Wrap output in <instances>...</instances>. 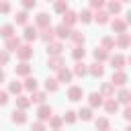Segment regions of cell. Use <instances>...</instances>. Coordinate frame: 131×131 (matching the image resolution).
Returning <instances> with one entry per match:
<instances>
[{
    "instance_id": "cell-1",
    "label": "cell",
    "mask_w": 131,
    "mask_h": 131,
    "mask_svg": "<svg viewBox=\"0 0 131 131\" xmlns=\"http://www.w3.org/2000/svg\"><path fill=\"white\" fill-rule=\"evenodd\" d=\"M127 80H129L127 72H123V70H115V72H113V78H111V84H113V86H119V88H125Z\"/></svg>"
},
{
    "instance_id": "cell-2",
    "label": "cell",
    "mask_w": 131,
    "mask_h": 131,
    "mask_svg": "<svg viewBox=\"0 0 131 131\" xmlns=\"http://www.w3.org/2000/svg\"><path fill=\"white\" fill-rule=\"evenodd\" d=\"M82 98H84V88H82V86H76V84L68 86V100H72V102H80Z\"/></svg>"
},
{
    "instance_id": "cell-3",
    "label": "cell",
    "mask_w": 131,
    "mask_h": 131,
    "mask_svg": "<svg viewBox=\"0 0 131 131\" xmlns=\"http://www.w3.org/2000/svg\"><path fill=\"white\" fill-rule=\"evenodd\" d=\"M23 39L31 45L35 39H39V31H37V27L35 25H25V29H23Z\"/></svg>"
},
{
    "instance_id": "cell-4",
    "label": "cell",
    "mask_w": 131,
    "mask_h": 131,
    "mask_svg": "<svg viewBox=\"0 0 131 131\" xmlns=\"http://www.w3.org/2000/svg\"><path fill=\"white\" fill-rule=\"evenodd\" d=\"M16 57H18V61H29L33 57V45H29V43L20 45L16 49Z\"/></svg>"
},
{
    "instance_id": "cell-5",
    "label": "cell",
    "mask_w": 131,
    "mask_h": 131,
    "mask_svg": "<svg viewBox=\"0 0 131 131\" xmlns=\"http://www.w3.org/2000/svg\"><path fill=\"white\" fill-rule=\"evenodd\" d=\"M35 27H37V31L51 27V16H49L47 12H39V14L35 16Z\"/></svg>"
},
{
    "instance_id": "cell-6",
    "label": "cell",
    "mask_w": 131,
    "mask_h": 131,
    "mask_svg": "<svg viewBox=\"0 0 131 131\" xmlns=\"http://www.w3.org/2000/svg\"><path fill=\"white\" fill-rule=\"evenodd\" d=\"M111 66H113V70H123L125 68V63H127V57L125 55H121V53H115V55H108V59H106Z\"/></svg>"
},
{
    "instance_id": "cell-7",
    "label": "cell",
    "mask_w": 131,
    "mask_h": 131,
    "mask_svg": "<svg viewBox=\"0 0 131 131\" xmlns=\"http://www.w3.org/2000/svg\"><path fill=\"white\" fill-rule=\"evenodd\" d=\"M51 115H53V108L49 104H41L37 108V121H41V123H47L51 119Z\"/></svg>"
},
{
    "instance_id": "cell-8",
    "label": "cell",
    "mask_w": 131,
    "mask_h": 131,
    "mask_svg": "<svg viewBox=\"0 0 131 131\" xmlns=\"http://www.w3.org/2000/svg\"><path fill=\"white\" fill-rule=\"evenodd\" d=\"M113 39H115V45H117L119 49H127V47L131 45V35H129V33H119V35H115Z\"/></svg>"
},
{
    "instance_id": "cell-9",
    "label": "cell",
    "mask_w": 131,
    "mask_h": 131,
    "mask_svg": "<svg viewBox=\"0 0 131 131\" xmlns=\"http://www.w3.org/2000/svg\"><path fill=\"white\" fill-rule=\"evenodd\" d=\"M23 43H20V37H10V39H6V43H4V51L6 53H16V49L20 47Z\"/></svg>"
},
{
    "instance_id": "cell-10",
    "label": "cell",
    "mask_w": 131,
    "mask_h": 131,
    "mask_svg": "<svg viewBox=\"0 0 131 131\" xmlns=\"http://www.w3.org/2000/svg\"><path fill=\"white\" fill-rule=\"evenodd\" d=\"M70 31L72 29H68L66 25H57V27H53V35H55V41H63V39H68L70 37Z\"/></svg>"
},
{
    "instance_id": "cell-11",
    "label": "cell",
    "mask_w": 131,
    "mask_h": 131,
    "mask_svg": "<svg viewBox=\"0 0 131 131\" xmlns=\"http://www.w3.org/2000/svg\"><path fill=\"white\" fill-rule=\"evenodd\" d=\"M45 49H47V55H49V57H55V55H61V53H63L61 41H53V43L45 45Z\"/></svg>"
},
{
    "instance_id": "cell-12",
    "label": "cell",
    "mask_w": 131,
    "mask_h": 131,
    "mask_svg": "<svg viewBox=\"0 0 131 131\" xmlns=\"http://www.w3.org/2000/svg\"><path fill=\"white\" fill-rule=\"evenodd\" d=\"M76 23H78V12H74V10H66V12H63V20H61V25H66L68 29H72Z\"/></svg>"
},
{
    "instance_id": "cell-13",
    "label": "cell",
    "mask_w": 131,
    "mask_h": 131,
    "mask_svg": "<svg viewBox=\"0 0 131 131\" xmlns=\"http://www.w3.org/2000/svg\"><path fill=\"white\" fill-rule=\"evenodd\" d=\"M39 39L45 43V45H49V43H53L55 41V35H53V27H47V29H41L39 31Z\"/></svg>"
},
{
    "instance_id": "cell-14",
    "label": "cell",
    "mask_w": 131,
    "mask_h": 131,
    "mask_svg": "<svg viewBox=\"0 0 131 131\" xmlns=\"http://www.w3.org/2000/svg\"><path fill=\"white\" fill-rule=\"evenodd\" d=\"M111 29H113L117 35H119V33H127V23H125V18H117V16H115V18L111 20Z\"/></svg>"
},
{
    "instance_id": "cell-15",
    "label": "cell",
    "mask_w": 131,
    "mask_h": 131,
    "mask_svg": "<svg viewBox=\"0 0 131 131\" xmlns=\"http://www.w3.org/2000/svg\"><path fill=\"white\" fill-rule=\"evenodd\" d=\"M47 66H49V70H61V68H66V61H63V55H55V57H49L47 59Z\"/></svg>"
},
{
    "instance_id": "cell-16",
    "label": "cell",
    "mask_w": 131,
    "mask_h": 131,
    "mask_svg": "<svg viewBox=\"0 0 131 131\" xmlns=\"http://www.w3.org/2000/svg\"><path fill=\"white\" fill-rule=\"evenodd\" d=\"M88 74H90L92 78H102V76H104V66H102V63L92 61V63L88 66Z\"/></svg>"
},
{
    "instance_id": "cell-17",
    "label": "cell",
    "mask_w": 131,
    "mask_h": 131,
    "mask_svg": "<svg viewBox=\"0 0 131 131\" xmlns=\"http://www.w3.org/2000/svg\"><path fill=\"white\" fill-rule=\"evenodd\" d=\"M72 70L70 68H61V70H57V76H55V80H57V84L61 82V84H66V82H72Z\"/></svg>"
},
{
    "instance_id": "cell-18",
    "label": "cell",
    "mask_w": 131,
    "mask_h": 131,
    "mask_svg": "<svg viewBox=\"0 0 131 131\" xmlns=\"http://www.w3.org/2000/svg\"><path fill=\"white\" fill-rule=\"evenodd\" d=\"M98 94L106 100V98H115V86L111 84V82H104L102 86H100V90H98Z\"/></svg>"
},
{
    "instance_id": "cell-19",
    "label": "cell",
    "mask_w": 131,
    "mask_h": 131,
    "mask_svg": "<svg viewBox=\"0 0 131 131\" xmlns=\"http://www.w3.org/2000/svg\"><path fill=\"white\" fill-rule=\"evenodd\" d=\"M74 45H84V41H86V37H84V33L82 31H78V29H72L70 31V37H68Z\"/></svg>"
},
{
    "instance_id": "cell-20",
    "label": "cell",
    "mask_w": 131,
    "mask_h": 131,
    "mask_svg": "<svg viewBox=\"0 0 131 131\" xmlns=\"http://www.w3.org/2000/svg\"><path fill=\"white\" fill-rule=\"evenodd\" d=\"M14 74L16 76H23V78L31 76V63L29 61H20L18 66H14Z\"/></svg>"
},
{
    "instance_id": "cell-21",
    "label": "cell",
    "mask_w": 131,
    "mask_h": 131,
    "mask_svg": "<svg viewBox=\"0 0 131 131\" xmlns=\"http://www.w3.org/2000/svg\"><path fill=\"white\" fill-rule=\"evenodd\" d=\"M102 102H104V98L98 92H90L88 94V106L90 108H98V106H102Z\"/></svg>"
},
{
    "instance_id": "cell-22",
    "label": "cell",
    "mask_w": 131,
    "mask_h": 131,
    "mask_svg": "<svg viewBox=\"0 0 131 131\" xmlns=\"http://www.w3.org/2000/svg\"><path fill=\"white\" fill-rule=\"evenodd\" d=\"M92 20H96L98 25H106V23H111V14L102 8V10H98V12L92 14Z\"/></svg>"
},
{
    "instance_id": "cell-23",
    "label": "cell",
    "mask_w": 131,
    "mask_h": 131,
    "mask_svg": "<svg viewBox=\"0 0 131 131\" xmlns=\"http://www.w3.org/2000/svg\"><path fill=\"white\" fill-rule=\"evenodd\" d=\"M86 74H88V66H86L84 61H76L74 68H72V76H80V78H84Z\"/></svg>"
},
{
    "instance_id": "cell-24",
    "label": "cell",
    "mask_w": 131,
    "mask_h": 131,
    "mask_svg": "<svg viewBox=\"0 0 131 131\" xmlns=\"http://www.w3.org/2000/svg\"><path fill=\"white\" fill-rule=\"evenodd\" d=\"M115 100H117L119 104H125V106H129V100H131V94H129V90H127V88H121V90L117 92Z\"/></svg>"
},
{
    "instance_id": "cell-25",
    "label": "cell",
    "mask_w": 131,
    "mask_h": 131,
    "mask_svg": "<svg viewBox=\"0 0 131 131\" xmlns=\"http://www.w3.org/2000/svg\"><path fill=\"white\" fill-rule=\"evenodd\" d=\"M45 98H47V92H41V90H35V92H31V96H29V100H31V104L35 102V104H45Z\"/></svg>"
},
{
    "instance_id": "cell-26",
    "label": "cell",
    "mask_w": 131,
    "mask_h": 131,
    "mask_svg": "<svg viewBox=\"0 0 131 131\" xmlns=\"http://www.w3.org/2000/svg\"><path fill=\"white\" fill-rule=\"evenodd\" d=\"M10 119H12V123H14V125H25V123H27V113H25V111H18V108H14Z\"/></svg>"
},
{
    "instance_id": "cell-27",
    "label": "cell",
    "mask_w": 131,
    "mask_h": 131,
    "mask_svg": "<svg viewBox=\"0 0 131 131\" xmlns=\"http://www.w3.org/2000/svg\"><path fill=\"white\" fill-rule=\"evenodd\" d=\"M23 90H27V92H35V90H37V78H35V76H27L25 82H23Z\"/></svg>"
},
{
    "instance_id": "cell-28",
    "label": "cell",
    "mask_w": 131,
    "mask_h": 131,
    "mask_svg": "<svg viewBox=\"0 0 131 131\" xmlns=\"http://www.w3.org/2000/svg\"><path fill=\"white\" fill-rule=\"evenodd\" d=\"M8 94H14V96H18V94H23V82H18L16 78L8 84V90H6Z\"/></svg>"
},
{
    "instance_id": "cell-29",
    "label": "cell",
    "mask_w": 131,
    "mask_h": 131,
    "mask_svg": "<svg viewBox=\"0 0 131 131\" xmlns=\"http://www.w3.org/2000/svg\"><path fill=\"white\" fill-rule=\"evenodd\" d=\"M94 127H96V131H111V121L106 117H98L94 121Z\"/></svg>"
},
{
    "instance_id": "cell-30",
    "label": "cell",
    "mask_w": 131,
    "mask_h": 131,
    "mask_svg": "<svg viewBox=\"0 0 131 131\" xmlns=\"http://www.w3.org/2000/svg\"><path fill=\"white\" fill-rule=\"evenodd\" d=\"M102 106H104V111H106L108 115H113V113L119 111V102H117L115 98H106V100L102 102Z\"/></svg>"
},
{
    "instance_id": "cell-31",
    "label": "cell",
    "mask_w": 131,
    "mask_h": 131,
    "mask_svg": "<svg viewBox=\"0 0 131 131\" xmlns=\"http://www.w3.org/2000/svg\"><path fill=\"white\" fill-rule=\"evenodd\" d=\"M84 55H86L84 45H74V49H72V57H74L76 61H84Z\"/></svg>"
},
{
    "instance_id": "cell-32",
    "label": "cell",
    "mask_w": 131,
    "mask_h": 131,
    "mask_svg": "<svg viewBox=\"0 0 131 131\" xmlns=\"http://www.w3.org/2000/svg\"><path fill=\"white\" fill-rule=\"evenodd\" d=\"M92 55H94V61H96V63H104V61L108 59V53H106L104 49H100V47H96V49L92 51Z\"/></svg>"
},
{
    "instance_id": "cell-33",
    "label": "cell",
    "mask_w": 131,
    "mask_h": 131,
    "mask_svg": "<svg viewBox=\"0 0 131 131\" xmlns=\"http://www.w3.org/2000/svg\"><path fill=\"white\" fill-rule=\"evenodd\" d=\"M31 106V100H29V96H25V94H18L16 96V108L18 111H27Z\"/></svg>"
},
{
    "instance_id": "cell-34",
    "label": "cell",
    "mask_w": 131,
    "mask_h": 131,
    "mask_svg": "<svg viewBox=\"0 0 131 131\" xmlns=\"http://www.w3.org/2000/svg\"><path fill=\"white\" fill-rule=\"evenodd\" d=\"M0 35H2L4 39L14 37V35H16V33H14V25H10V23H8V25H2V27H0Z\"/></svg>"
},
{
    "instance_id": "cell-35",
    "label": "cell",
    "mask_w": 131,
    "mask_h": 131,
    "mask_svg": "<svg viewBox=\"0 0 131 131\" xmlns=\"http://www.w3.org/2000/svg\"><path fill=\"white\" fill-rule=\"evenodd\" d=\"M100 49H104L106 53H108L111 49H115V39H113L111 35H106V37H102V41H100Z\"/></svg>"
},
{
    "instance_id": "cell-36",
    "label": "cell",
    "mask_w": 131,
    "mask_h": 131,
    "mask_svg": "<svg viewBox=\"0 0 131 131\" xmlns=\"http://www.w3.org/2000/svg\"><path fill=\"white\" fill-rule=\"evenodd\" d=\"M76 117L82 119V121H92V108H90V106H82V108L76 113Z\"/></svg>"
},
{
    "instance_id": "cell-37",
    "label": "cell",
    "mask_w": 131,
    "mask_h": 131,
    "mask_svg": "<svg viewBox=\"0 0 131 131\" xmlns=\"http://www.w3.org/2000/svg\"><path fill=\"white\" fill-rule=\"evenodd\" d=\"M47 123H49V127H51L53 131H57V129H61V125H63V119H61V115H51V119H49Z\"/></svg>"
},
{
    "instance_id": "cell-38",
    "label": "cell",
    "mask_w": 131,
    "mask_h": 131,
    "mask_svg": "<svg viewBox=\"0 0 131 131\" xmlns=\"http://www.w3.org/2000/svg\"><path fill=\"white\" fill-rule=\"evenodd\" d=\"M78 20H82L84 25H86V23H92V10H90V8L80 10V12H78Z\"/></svg>"
},
{
    "instance_id": "cell-39",
    "label": "cell",
    "mask_w": 131,
    "mask_h": 131,
    "mask_svg": "<svg viewBox=\"0 0 131 131\" xmlns=\"http://www.w3.org/2000/svg\"><path fill=\"white\" fill-rule=\"evenodd\" d=\"M121 8H123V4H121V2H115V0L106 4V12H108V14H119Z\"/></svg>"
},
{
    "instance_id": "cell-40",
    "label": "cell",
    "mask_w": 131,
    "mask_h": 131,
    "mask_svg": "<svg viewBox=\"0 0 131 131\" xmlns=\"http://www.w3.org/2000/svg\"><path fill=\"white\" fill-rule=\"evenodd\" d=\"M14 20H16V25H29V12H25V10H18L16 12V16H14Z\"/></svg>"
},
{
    "instance_id": "cell-41",
    "label": "cell",
    "mask_w": 131,
    "mask_h": 131,
    "mask_svg": "<svg viewBox=\"0 0 131 131\" xmlns=\"http://www.w3.org/2000/svg\"><path fill=\"white\" fill-rule=\"evenodd\" d=\"M57 88H59V84H57L55 78H47L45 80V92H57Z\"/></svg>"
},
{
    "instance_id": "cell-42",
    "label": "cell",
    "mask_w": 131,
    "mask_h": 131,
    "mask_svg": "<svg viewBox=\"0 0 131 131\" xmlns=\"http://www.w3.org/2000/svg\"><path fill=\"white\" fill-rule=\"evenodd\" d=\"M61 119H63V123H68V125H74V123L78 121V117H76V111H66V113L61 115Z\"/></svg>"
},
{
    "instance_id": "cell-43",
    "label": "cell",
    "mask_w": 131,
    "mask_h": 131,
    "mask_svg": "<svg viewBox=\"0 0 131 131\" xmlns=\"http://www.w3.org/2000/svg\"><path fill=\"white\" fill-rule=\"evenodd\" d=\"M53 10H55L57 14H63L66 10H70V6H68V2H66V0H57V2L53 4Z\"/></svg>"
},
{
    "instance_id": "cell-44",
    "label": "cell",
    "mask_w": 131,
    "mask_h": 131,
    "mask_svg": "<svg viewBox=\"0 0 131 131\" xmlns=\"http://www.w3.org/2000/svg\"><path fill=\"white\" fill-rule=\"evenodd\" d=\"M90 8L96 10V12L102 10V8H104V0H90Z\"/></svg>"
},
{
    "instance_id": "cell-45",
    "label": "cell",
    "mask_w": 131,
    "mask_h": 131,
    "mask_svg": "<svg viewBox=\"0 0 131 131\" xmlns=\"http://www.w3.org/2000/svg\"><path fill=\"white\" fill-rule=\"evenodd\" d=\"M8 61H10V53H6L4 49H0V68L8 66Z\"/></svg>"
},
{
    "instance_id": "cell-46",
    "label": "cell",
    "mask_w": 131,
    "mask_h": 131,
    "mask_svg": "<svg viewBox=\"0 0 131 131\" xmlns=\"http://www.w3.org/2000/svg\"><path fill=\"white\" fill-rule=\"evenodd\" d=\"M31 131H47V125L41 123V121H35V123L31 125Z\"/></svg>"
},
{
    "instance_id": "cell-47",
    "label": "cell",
    "mask_w": 131,
    "mask_h": 131,
    "mask_svg": "<svg viewBox=\"0 0 131 131\" xmlns=\"http://www.w3.org/2000/svg\"><path fill=\"white\" fill-rule=\"evenodd\" d=\"M10 10H12L10 2H4V0H2V2H0V14H8Z\"/></svg>"
},
{
    "instance_id": "cell-48",
    "label": "cell",
    "mask_w": 131,
    "mask_h": 131,
    "mask_svg": "<svg viewBox=\"0 0 131 131\" xmlns=\"http://www.w3.org/2000/svg\"><path fill=\"white\" fill-rule=\"evenodd\" d=\"M37 6V2L35 0H23V8H25V12L27 10H31V8H35Z\"/></svg>"
},
{
    "instance_id": "cell-49",
    "label": "cell",
    "mask_w": 131,
    "mask_h": 131,
    "mask_svg": "<svg viewBox=\"0 0 131 131\" xmlns=\"http://www.w3.org/2000/svg\"><path fill=\"white\" fill-rule=\"evenodd\" d=\"M8 102V92L6 90H0V106H4Z\"/></svg>"
},
{
    "instance_id": "cell-50",
    "label": "cell",
    "mask_w": 131,
    "mask_h": 131,
    "mask_svg": "<svg viewBox=\"0 0 131 131\" xmlns=\"http://www.w3.org/2000/svg\"><path fill=\"white\" fill-rule=\"evenodd\" d=\"M123 119H125V121H129V119H131V108H129V106H125V108H123Z\"/></svg>"
},
{
    "instance_id": "cell-51",
    "label": "cell",
    "mask_w": 131,
    "mask_h": 131,
    "mask_svg": "<svg viewBox=\"0 0 131 131\" xmlns=\"http://www.w3.org/2000/svg\"><path fill=\"white\" fill-rule=\"evenodd\" d=\"M4 80H6V74H4V70H2V68H0V84H2V82H4Z\"/></svg>"
},
{
    "instance_id": "cell-52",
    "label": "cell",
    "mask_w": 131,
    "mask_h": 131,
    "mask_svg": "<svg viewBox=\"0 0 131 131\" xmlns=\"http://www.w3.org/2000/svg\"><path fill=\"white\" fill-rule=\"evenodd\" d=\"M125 131H131V127H125Z\"/></svg>"
},
{
    "instance_id": "cell-53",
    "label": "cell",
    "mask_w": 131,
    "mask_h": 131,
    "mask_svg": "<svg viewBox=\"0 0 131 131\" xmlns=\"http://www.w3.org/2000/svg\"><path fill=\"white\" fill-rule=\"evenodd\" d=\"M57 131H61V129H57Z\"/></svg>"
}]
</instances>
